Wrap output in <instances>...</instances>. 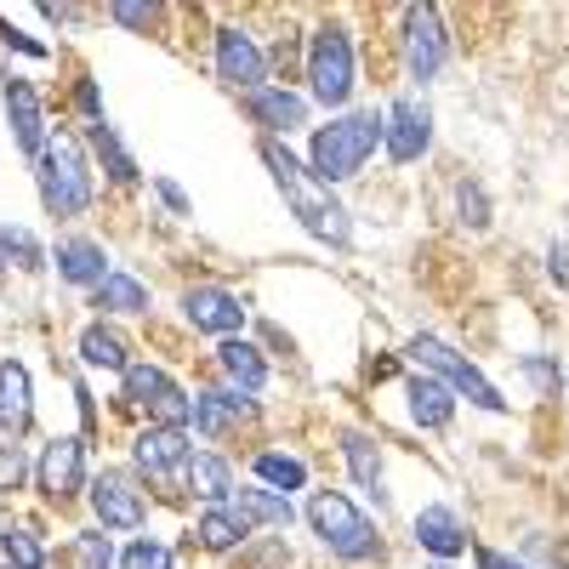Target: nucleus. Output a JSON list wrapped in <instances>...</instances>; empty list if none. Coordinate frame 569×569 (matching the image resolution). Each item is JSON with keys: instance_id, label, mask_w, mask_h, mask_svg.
<instances>
[{"instance_id": "obj_1", "label": "nucleus", "mask_w": 569, "mask_h": 569, "mask_svg": "<svg viewBox=\"0 0 569 569\" xmlns=\"http://www.w3.org/2000/svg\"><path fill=\"white\" fill-rule=\"evenodd\" d=\"M262 160H268V171H273V182H279V194L291 200L297 222L313 233V240H325V246H348V240H353L348 211L330 200V188H325L313 171H302V160H297L291 149H279V142L268 137V142H262Z\"/></svg>"}, {"instance_id": "obj_2", "label": "nucleus", "mask_w": 569, "mask_h": 569, "mask_svg": "<svg viewBox=\"0 0 569 569\" xmlns=\"http://www.w3.org/2000/svg\"><path fill=\"white\" fill-rule=\"evenodd\" d=\"M382 142V114L376 109H359V114H342L313 131V177L330 188V182H348L365 171V160L376 154Z\"/></svg>"}, {"instance_id": "obj_3", "label": "nucleus", "mask_w": 569, "mask_h": 569, "mask_svg": "<svg viewBox=\"0 0 569 569\" xmlns=\"http://www.w3.org/2000/svg\"><path fill=\"white\" fill-rule=\"evenodd\" d=\"M34 171H40V200L52 217H80L91 206V171H86V154H80V137H69V131L46 137Z\"/></svg>"}, {"instance_id": "obj_4", "label": "nucleus", "mask_w": 569, "mask_h": 569, "mask_svg": "<svg viewBox=\"0 0 569 569\" xmlns=\"http://www.w3.org/2000/svg\"><path fill=\"white\" fill-rule=\"evenodd\" d=\"M308 525L319 530V541L337 552V558H370L376 552V530H370V518L348 501V496H337V490H319L313 501H308Z\"/></svg>"}, {"instance_id": "obj_5", "label": "nucleus", "mask_w": 569, "mask_h": 569, "mask_svg": "<svg viewBox=\"0 0 569 569\" xmlns=\"http://www.w3.org/2000/svg\"><path fill=\"white\" fill-rule=\"evenodd\" d=\"M410 359H416V365H427L433 376H445V388H450V393H461V399H472L479 410H507V399L496 393L490 376H485L479 365H467L456 348H445L439 337H416V342H410Z\"/></svg>"}, {"instance_id": "obj_6", "label": "nucleus", "mask_w": 569, "mask_h": 569, "mask_svg": "<svg viewBox=\"0 0 569 569\" xmlns=\"http://www.w3.org/2000/svg\"><path fill=\"white\" fill-rule=\"evenodd\" d=\"M308 80H313V98L325 109H337L348 103V91H353V46L337 23H325L308 46Z\"/></svg>"}, {"instance_id": "obj_7", "label": "nucleus", "mask_w": 569, "mask_h": 569, "mask_svg": "<svg viewBox=\"0 0 569 569\" xmlns=\"http://www.w3.org/2000/svg\"><path fill=\"white\" fill-rule=\"evenodd\" d=\"M445 52H450V40H445V23L433 7H405V63L416 80H433L445 69Z\"/></svg>"}, {"instance_id": "obj_8", "label": "nucleus", "mask_w": 569, "mask_h": 569, "mask_svg": "<svg viewBox=\"0 0 569 569\" xmlns=\"http://www.w3.org/2000/svg\"><path fill=\"white\" fill-rule=\"evenodd\" d=\"M427 142H433V114H427V103L399 98V103L382 114V149H388L399 166H410V160L427 154Z\"/></svg>"}, {"instance_id": "obj_9", "label": "nucleus", "mask_w": 569, "mask_h": 569, "mask_svg": "<svg viewBox=\"0 0 569 569\" xmlns=\"http://www.w3.org/2000/svg\"><path fill=\"white\" fill-rule=\"evenodd\" d=\"M126 393H131L137 405H149V410L160 416V427H182L188 416H194V399L177 393V388L166 382V370H154V365H126Z\"/></svg>"}, {"instance_id": "obj_10", "label": "nucleus", "mask_w": 569, "mask_h": 569, "mask_svg": "<svg viewBox=\"0 0 569 569\" xmlns=\"http://www.w3.org/2000/svg\"><path fill=\"white\" fill-rule=\"evenodd\" d=\"M40 490L52 501H69L86 490V445L80 439H52L40 456Z\"/></svg>"}, {"instance_id": "obj_11", "label": "nucleus", "mask_w": 569, "mask_h": 569, "mask_svg": "<svg viewBox=\"0 0 569 569\" xmlns=\"http://www.w3.org/2000/svg\"><path fill=\"white\" fill-rule=\"evenodd\" d=\"M217 80L240 86V91L262 86V52L246 29H217Z\"/></svg>"}, {"instance_id": "obj_12", "label": "nucleus", "mask_w": 569, "mask_h": 569, "mask_svg": "<svg viewBox=\"0 0 569 569\" xmlns=\"http://www.w3.org/2000/svg\"><path fill=\"white\" fill-rule=\"evenodd\" d=\"M188 319H194V330H211V337H233L246 325V302L233 291H217V284H200V291H188Z\"/></svg>"}, {"instance_id": "obj_13", "label": "nucleus", "mask_w": 569, "mask_h": 569, "mask_svg": "<svg viewBox=\"0 0 569 569\" xmlns=\"http://www.w3.org/2000/svg\"><path fill=\"white\" fill-rule=\"evenodd\" d=\"M188 433L182 427H149V433L137 439V467L149 472V479H171L177 467H188Z\"/></svg>"}, {"instance_id": "obj_14", "label": "nucleus", "mask_w": 569, "mask_h": 569, "mask_svg": "<svg viewBox=\"0 0 569 569\" xmlns=\"http://www.w3.org/2000/svg\"><path fill=\"white\" fill-rule=\"evenodd\" d=\"M7 120H12L18 149L40 160V149H46V114H40V98H34L29 80H7Z\"/></svg>"}, {"instance_id": "obj_15", "label": "nucleus", "mask_w": 569, "mask_h": 569, "mask_svg": "<svg viewBox=\"0 0 569 569\" xmlns=\"http://www.w3.org/2000/svg\"><path fill=\"white\" fill-rule=\"evenodd\" d=\"M91 507H98V518L109 530H137L142 525V496L120 479V472H103V479L91 485Z\"/></svg>"}, {"instance_id": "obj_16", "label": "nucleus", "mask_w": 569, "mask_h": 569, "mask_svg": "<svg viewBox=\"0 0 569 569\" xmlns=\"http://www.w3.org/2000/svg\"><path fill=\"white\" fill-rule=\"evenodd\" d=\"M246 109H251L268 131H297V126H308V103L297 98V91H279V86L246 91Z\"/></svg>"}, {"instance_id": "obj_17", "label": "nucleus", "mask_w": 569, "mask_h": 569, "mask_svg": "<svg viewBox=\"0 0 569 569\" xmlns=\"http://www.w3.org/2000/svg\"><path fill=\"white\" fill-rule=\"evenodd\" d=\"M416 541L433 552V558H456L467 547V530H461V518L450 507H421L416 512Z\"/></svg>"}, {"instance_id": "obj_18", "label": "nucleus", "mask_w": 569, "mask_h": 569, "mask_svg": "<svg viewBox=\"0 0 569 569\" xmlns=\"http://www.w3.org/2000/svg\"><path fill=\"white\" fill-rule=\"evenodd\" d=\"M182 485L194 490L200 501L222 507V501L233 496V472H228V461H222V456H211V450H194V456H188V467H182Z\"/></svg>"}, {"instance_id": "obj_19", "label": "nucleus", "mask_w": 569, "mask_h": 569, "mask_svg": "<svg viewBox=\"0 0 569 569\" xmlns=\"http://www.w3.org/2000/svg\"><path fill=\"white\" fill-rule=\"evenodd\" d=\"M58 273H63L69 284H91V291H98L114 268H109V257H103L98 240H63V246H58Z\"/></svg>"}, {"instance_id": "obj_20", "label": "nucleus", "mask_w": 569, "mask_h": 569, "mask_svg": "<svg viewBox=\"0 0 569 569\" xmlns=\"http://www.w3.org/2000/svg\"><path fill=\"white\" fill-rule=\"evenodd\" d=\"M29 421V370L18 359H0V427H18Z\"/></svg>"}, {"instance_id": "obj_21", "label": "nucleus", "mask_w": 569, "mask_h": 569, "mask_svg": "<svg viewBox=\"0 0 569 569\" xmlns=\"http://www.w3.org/2000/svg\"><path fill=\"white\" fill-rule=\"evenodd\" d=\"M222 370H228V382H240V393H262V382H268L262 353L251 342H240V337L222 342Z\"/></svg>"}, {"instance_id": "obj_22", "label": "nucleus", "mask_w": 569, "mask_h": 569, "mask_svg": "<svg viewBox=\"0 0 569 569\" xmlns=\"http://www.w3.org/2000/svg\"><path fill=\"white\" fill-rule=\"evenodd\" d=\"M233 416H251V399H240V393H217V388L194 399V427H200L206 439L228 433V421H233Z\"/></svg>"}, {"instance_id": "obj_23", "label": "nucleus", "mask_w": 569, "mask_h": 569, "mask_svg": "<svg viewBox=\"0 0 569 569\" xmlns=\"http://www.w3.org/2000/svg\"><path fill=\"white\" fill-rule=\"evenodd\" d=\"M410 416H416L421 427H445V421L456 416V393H450L445 382H427V376H416V382H410Z\"/></svg>"}, {"instance_id": "obj_24", "label": "nucleus", "mask_w": 569, "mask_h": 569, "mask_svg": "<svg viewBox=\"0 0 569 569\" xmlns=\"http://www.w3.org/2000/svg\"><path fill=\"white\" fill-rule=\"evenodd\" d=\"M233 512H240L246 525H273V530H284V525L297 518L291 501L273 496V490H240V496H233Z\"/></svg>"}, {"instance_id": "obj_25", "label": "nucleus", "mask_w": 569, "mask_h": 569, "mask_svg": "<svg viewBox=\"0 0 569 569\" xmlns=\"http://www.w3.org/2000/svg\"><path fill=\"white\" fill-rule=\"evenodd\" d=\"M246 536H251V525H246L233 507H211V512L200 518V541H206L211 552H228L233 541H246Z\"/></svg>"}, {"instance_id": "obj_26", "label": "nucleus", "mask_w": 569, "mask_h": 569, "mask_svg": "<svg viewBox=\"0 0 569 569\" xmlns=\"http://www.w3.org/2000/svg\"><path fill=\"white\" fill-rule=\"evenodd\" d=\"M98 308H109V313H142V308H149V291H142V279H131V273H109L98 284Z\"/></svg>"}, {"instance_id": "obj_27", "label": "nucleus", "mask_w": 569, "mask_h": 569, "mask_svg": "<svg viewBox=\"0 0 569 569\" xmlns=\"http://www.w3.org/2000/svg\"><path fill=\"white\" fill-rule=\"evenodd\" d=\"M80 359L98 365V370H120L126 376V348H120L114 330H103V325H91L86 337H80Z\"/></svg>"}, {"instance_id": "obj_28", "label": "nucleus", "mask_w": 569, "mask_h": 569, "mask_svg": "<svg viewBox=\"0 0 569 569\" xmlns=\"http://www.w3.org/2000/svg\"><path fill=\"white\" fill-rule=\"evenodd\" d=\"M257 479H262V485H273V490L284 496V490H302V485H308V467H302L297 456L268 450V456H257Z\"/></svg>"}, {"instance_id": "obj_29", "label": "nucleus", "mask_w": 569, "mask_h": 569, "mask_svg": "<svg viewBox=\"0 0 569 569\" xmlns=\"http://www.w3.org/2000/svg\"><path fill=\"white\" fill-rule=\"evenodd\" d=\"M342 456H348L353 479H359L365 490H376V485H382V456H376V445H370L365 433H342Z\"/></svg>"}, {"instance_id": "obj_30", "label": "nucleus", "mask_w": 569, "mask_h": 569, "mask_svg": "<svg viewBox=\"0 0 569 569\" xmlns=\"http://www.w3.org/2000/svg\"><path fill=\"white\" fill-rule=\"evenodd\" d=\"M0 547H7V558H12L18 569H40V563H46V547H40L29 530H7V536H0Z\"/></svg>"}, {"instance_id": "obj_31", "label": "nucleus", "mask_w": 569, "mask_h": 569, "mask_svg": "<svg viewBox=\"0 0 569 569\" xmlns=\"http://www.w3.org/2000/svg\"><path fill=\"white\" fill-rule=\"evenodd\" d=\"M120 563H126V569H171V547H160V541H131Z\"/></svg>"}, {"instance_id": "obj_32", "label": "nucleus", "mask_w": 569, "mask_h": 569, "mask_svg": "<svg viewBox=\"0 0 569 569\" xmlns=\"http://www.w3.org/2000/svg\"><path fill=\"white\" fill-rule=\"evenodd\" d=\"M0 251H7V262L18 251L23 268H40V246H34V233H23V228H0Z\"/></svg>"}, {"instance_id": "obj_33", "label": "nucleus", "mask_w": 569, "mask_h": 569, "mask_svg": "<svg viewBox=\"0 0 569 569\" xmlns=\"http://www.w3.org/2000/svg\"><path fill=\"white\" fill-rule=\"evenodd\" d=\"M98 149H103V160H109L114 182H137V166L126 160V149H120V142H114V131H109V126H98Z\"/></svg>"}, {"instance_id": "obj_34", "label": "nucleus", "mask_w": 569, "mask_h": 569, "mask_svg": "<svg viewBox=\"0 0 569 569\" xmlns=\"http://www.w3.org/2000/svg\"><path fill=\"white\" fill-rule=\"evenodd\" d=\"M23 472H29L23 450H18V445H0V496L18 490V485H23Z\"/></svg>"}, {"instance_id": "obj_35", "label": "nucleus", "mask_w": 569, "mask_h": 569, "mask_svg": "<svg viewBox=\"0 0 569 569\" xmlns=\"http://www.w3.org/2000/svg\"><path fill=\"white\" fill-rule=\"evenodd\" d=\"M74 552H80V563H86V569H109V563H114L109 536H80V541H74Z\"/></svg>"}, {"instance_id": "obj_36", "label": "nucleus", "mask_w": 569, "mask_h": 569, "mask_svg": "<svg viewBox=\"0 0 569 569\" xmlns=\"http://www.w3.org/2000/svg\"><path fill=\"white\" fill-rule=\"evenodd\" d=\"M114 18H120L126 29H149V23H154V0H120Z\"/></svg>"}, {"instance_id": "obj_37", "label": "nucleus", "mask_w": 569, "mask_h": 569, "mask_svg": "<svg viewBox=\"0 0 569 569\" xmlns=\"http://www.w3.org/2000/svg\"><path fill=\"white\" fill-rule=\"evenodd\" d=\"M525 376L541 388V393H558V370L552 365H541V359H525Z\"/></svg>"}, {"instance_id": "obj_38", "label": "nucleus", "mask_w": 569, "mask_h": 569, "mask_svg": "<svg viewBox=\"0 0 569 569\" xmlns=\"http://www.w3.org/2000/svg\"><path fill=\"white\" fill-rule=\"evenodd\" d=\"M461 211H472V217H467L472 228H485V222H490V217H485V194H479V188H461Z\"/></svg>"}, {"instance_id": "obj_39", "label": "nucleus", "mask_w": 569, "mask_h": 569, "mask_svg": "<svg viewBox=\"0 0 569 569\" xmlns=\"http://www.w3.org/2000/svg\"><path fill=\"white\" fill-rule=\"evenodd\" d=\"M552 279L569 284V246H552Z\"/></svg>"}, {"instance_id": "obj_40", "label": "nucleus", "mask_w": 569, "mask_h": 569, "mask_svg": "<svg viewBox=\"0 0 569 569\" xmlns=\"http://www.w3.org/2000/svg\"><path fill=\"white\" fill-rule=\"evenodd\" d=\"M479 569H525V563H512V558H501V552L485 547V552H479Z\"/></svg>"}, {"instance_id": "obj_41", "label": "nucleus", "mask_w": 569, "mask_h": 569, "mask_svg": "<svg viewBox=\"0 0 569 569\" xmlns=\"http://www.w3.org/2000/svg\"><path fill=\"white\" fill-rule=\"evenodd\" d=\"M160 200H166L171 211H182V206H188V200H182V188H177V182H160Z\"/></svg>"}, {"instance_id": "obj_42", "label": "nucleus", "mask_w": 569, "mask_h": 569, "mask_svg": "<svg viewBox=\"0 0 569 569\" xmlns=\"http://www.w3.org/2000/svg\"><path fill=\"white\" fill-rule=\"evenodd\" d=\"M0 268H7V251H0Z\"/></svg>"}]
</instances>
